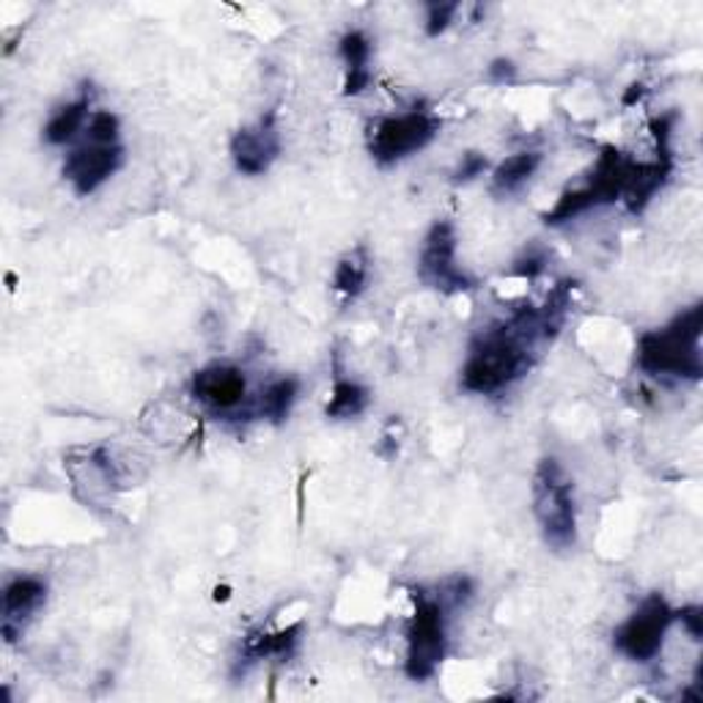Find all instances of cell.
I'll use <instances>...</instances> for the list:
<instances>
[{
    "label": "cell",
    "mask_w": 703,
    "mask_h": 703,
    "mask_svg": "<svg viewBox=\"0 0 703 703\" xmlns=\"http://www.w3.org/2000/svg\"><path fill=\"white\" fill-rule=\"evenodd\" d=\"M703 308L693 306L679 314L662 330L643 333L637 341V368L652 377L699 379L701 366Z\"/></svg>",
    "instance_id": "6da1fadb"
},
{
    "label": "cell",
    "mask_w": 703,
    "mask_h": 703,
    "mask_svg": "<svg viewBox=\"0 0 703 703\" xmlns=\"http://www.w3.org/2000/svg\"><path fill=\"white\" fill-rule=\"evenodd\" d=\"M533 514L544 542L553 549H570L577 542V503L574 482L558 459L547 456L533 473Z\"/></svg>",
    "instance_id": "7a4b0ae2"
},
{
    "label": "cell",
    "mask_w": 703,
    "mask_h": 703,
    "mask_svg": "<svg viewBox=\"0 0 703 703\" xmlns=\"http://www.w3.org/2000/svg\"><path fill=\"white\" fill-rule=\"evenodd\" d=\"M632 171H635V160H630V157H626L624 151L615 149V146H605V151H602L600 160H596V168L594 174L588 176V181H585L583 187H577V190H566L564 196L555 201V207L544 215V220H547L549 226H555V222L580 218V215H585L588 209L602 207V204L618 201V198L624 196L626 185H630Z\"/></svg>",
    "instance_id": "3957f363"
},
{
    "label": "cell",
    "mask_w": 703,
    "mask_h": 703,
    "mask_svg": "<svg viewBox=\"0 0 703 703\" xmlns=\"http://www.w3.org/2000/svg\"><path fill=\"white\" fill-rule=\"evenodd\" d=\"M443 121L429 110H409L402 116H385L368 132V151L379 166H394L424 151L437 138Z\"/></svg>",
    "instance_id": "277c9868"
},
{
    "label": "cell",
    "mask_w": 703,
    "mask_h": 703,
    "mask_svg": "<svg viewBox=\"0 0 703 703\" xmlns=\"http://www.w3.org/2000/svg\"><path fill=\"white\" fill-rule=\"evenodd\" d=\"M448 652L445 637V605L432 596H415L413 624L407 632V676L413 682H426L437 673L439 662Z\"/></svg>",
    "instance_id": "5b68a950"
},
{
    "label": "cell",
    "mask_w": 703,
    "mask_h": 703,
    "mask_svg": "<svg viewBox=\"0 0 703 703\" xmlns=\"http://www.w3.org/2000/svg\"><path fill=\"white\" fill-rule=\"evenodd\" d=\"M676 621V611L660 594L648 596L624 624L615 630V652L632 662H652L662 652L667 630Z\"/></svg>",
    "instance_id": "8992f818"
},
{
    "label": "cell",
    "mask_w": 703,
    "mask_h": 703,
    "mask_svg": "<svg viewBox=\"0 0 703 703\" xmlns=\"http://www.w3.org/2000/svg\"><path fill=\"white\" fill-rule=\"evenodd\" d=\"M418 278L429 289L443 291V295H459V291L473 289V278L456 261V228L454 222L439 220L429 228L420 248Z\"/></svg>",
    "instance_id": "52a82bcc"
},
{
    "label": "cell",
    "mask_w": 703,
    "mask_h": 703,
    "mask_svg": "<svg viewBox=\"0 0 703 703\" xmlns=\"http://www.w3.org/2000/svg\"><path fill=\"white\" fill-rule=\"evenodd\" d=\"M121 166H125V146H105L86 140L83 146H78V149L67 155L63 176H67V181L75 187L78 196H91V192L99 190V187L119 171Z\"/></svg>",
    "instance_id": "ba28073f"
},
{
    "label": "cell",
    "mask_w": 703,
    "mask_h": 703,
    "mask_svg": "<svg viewBox=\"0 0 703 703\" xmlns=\"http://www.w3.org/2000/svg\"><path fill=\"white\" fill-rule=\"evenodd\" d=\"M280 155V135L275 127V113H267L259 125L242 127L231 138V157L237 171L245 176H261L269 171Z\"/></svg>",
    "instance_id": "9c48e42d"
},
{
    "label": "cell",
    "mask_w": 703,
    "mask_h": 703,
    "mask_svg": "<svg viewBox=\"0 0 703 703\" xmlns=\"http://www.w3.org/2000/svg\"><path fill=\"white\" fill-rule=\"evenodd\" d=\"M190 390L204 407L215 409V413H231L245 402L248 379H245L242 368L228 366V363H212V366L192 374Z\"/></svg>",
    "instance_id": "30bf717a"
},
{
    "label": "cell",
    "mask_w": 703,
    "mask_h": 703,
    "mask_svg": "<svg viewBox=\"0 0 703 703\" xmlns=\"http://www.w3.org/2000/svg\"><path fill=\"white\" fill-rule=\"evenodd\" d=\"M47 600V585L44 580L31 577V574H22L14 577L3 591V637L6 643H14L22 635V626L31 618Z\"/></svg>",
    "instance_id": "8fae6325"
},
{
    "label": "cell",
    "mask_w": 703,
    "mask_h": 703,
    "mask_svg": "<svg viewBox=\"0 0 703 703\" xmlns=\"http://www.w3.org/2000/svg\"><path fill=\"white\" fill-rule=\"evenodd\" d=\"M338 52L344 58V93L347 97H357L372 83V72H368V61H372V39L363 31H349L344 33Z\"/></svg>",
    "instance_id": "7c38bea8"
},
{
    "label": "cell",
    "mask_w": 703,
    "mask_h": 703,
    "mask_svg": "<svg viewBox=\"0 0 703 703\" xmlns=\"http://www.w3.org/2000/svg\"><path fill=\"white\" fill-rule=\"evenodd\" d=\"M91 97L83 93L80 99L75 102L63 105L58 108L56 113L50 116V121L44 125V140L50 146H63V143H72L78 138V132L88 127V119H91Z\"/></svg>",
    "instance_id": "4fadbf2b"
},
{
    "label": "cell",
    "mask_w": 703,
    "mask_h": 703,
    "mask_svg": "<svg viewBox=\"0 0 703 703\" xmlns=\"http://www.w3.org/2000/svg\"><path fill=\"white\" fill-rule=\"evenodd\" d=\"M542 166V155L538 151H519V155L506 157L501 166L492 171V190L497 196H512L519 187H525L531 181V176Z\"/></svg>",
    "instance_id": "5bb4252c"
},
{
    "label": "cell",
    "mask_w": 703,
    "mask_h": 703,
    "mask_svg": "<svg viewBox=\"0 0 703 703\" xmlns=\"http://www.w3.org/2000/svg\"><path fill=\"white\" fill-rule=\"evenodd\" d=\"M303 635V624H291L286 630L267 632V635H254L245 641L242 657L245 662H259V660H286L297 648Z\"/></svg>",
    "instance_id": "9a60e30c"
},
{
    "label": "cell",
    "mask_w": 703,
    "mask_h": 703,
    "mask_svg": "<svg viewBox=\"0 0 703 703\" xmlns=\"http://www.w3.org/2000/svg\"><path fill=\"white\" fill-rule=\"evenodd\" d=\"M368 264L372 261H368V250L363 245L349 250L333 273V291L341 295L344 300H357L368 284Z\"/></svg>",
    "instance_id": "2e32d148"
},
{
    "label": "cell",
    "mask_w": 703,
    "mask_h": 703,
    "mask_svg": "<svg viewBox=\"0 0 703 703\" xmlns=\"http://www.w3.org/2000/svg\"><path fill=\"white\" fill-rule=\"evenodd\" d=\"M300 396V379L280 377L269 383L259 396V415L269 424H284Z\"/></svg>",
    "instance_id": "e0dca14e"
},
{
    "label": "cell",
    "mask_w": 703,
    "mask_h": 703,
    "mask_svg": "<svg viewBox=\"0 0 703 703\" xmlns=\"http://www.w3.org/2000/svg\"><path fill=\"white\" fill-rule=\"evenodd\" d=\"M368 402H372V396H368V390L363 388V385L352 383V379H336L325 413H327V418L349 420L366 413Z\"/></svg>",
    "instance_id": "ac0fdd59"
},
{
    "label": "cell",
    "mask_w": 703,
    "mask_h": 703,
    "mask_svg": "<svg viewBox=\"0 0 703 703\" xmlns=\"http://www.w3.org/2000/svg\"><path fill=\"white\" fill-rule=\"evenodd\" d=\"M86 135L91 143H105V146L119 143V135H121L119 116L110 113V110H93L91 119H88Z\"/></svg>",
    "instance_id": "d6986e66"
},
{
    "label": "cell",
    "mask_w": 703,
    "mask_h": 703,
    "mask_svg": "<svg viewBox=\"0 0 703 703\" xmlns=\"http://www.w3.org/2000/svg\"><path fill=\"white\" fill-rule=\"evenodd\" d=\"M456 14H459V3H429L426 6V33L439 37L443 31H448Z\"/></svg>",
    "instance_id": "ffe728a7"
},
{
    "label": "cell",
    "mask_w": 703,
    "mask_h": 703,
    "mask_svg": "<svg viewBox=\"0 0 703 703\" xmlns=\"http://www.w3.org/2000/svg\"><path fill=\"white\" fill-rule=\"evenodd\" d=\"M486 168H489V162H486L484 155H478V151H467V155H462V162H459V168H456L454 181H473L476 176H482Z\"/></svg>",
    "instance_id": "44dd1931"
},
{
    "label": "cell",
    "mask_w": 703,
    "mask_h": 703,
    "mask_svg": "<svg viewBox=\"0 0 703 703\" xmlns=\"http://www.w3.org/2000/svg\"><path fill=\"white\" fill-rule=\"evenodd\" d=\"M676 621H682L684 626H687L690 637L693 641H701L703 635V611L699 605H690V607H682V611H676Z\"/></svg>",
    "instance_id": "7402d4cb"
},
{
    "label": "cell",
    "mask_w": 703,
    "mask_h": 703,
    "mask_svg": "<svg viewBox=\"0 0 703 703\" xmlns=\"http://www.w3.org/2000/svg\"><path fill=\"white\" fill-rule=\"evenodd\" d=\"M514 75H517V67L508 58H497L489 67V80H495V83H508V80H514Z\"/></svg>",
    "instance_id": "603a6c76"
},
{
    "label": "cell",
    "mask_w": 703,
    "mask_h": 703,
    "mask_svg": "<svg viewBox=\"0 0 703 703\" xmlns=\"http://www.w3.org/2000/svg\"><path fill=\"white\" fill-rule=\"evenodd\" d=\"M231 600V588H228V585H218V588H215V602H228Z\"/></svg>",
    "instance_id": "cb8c5ba5"
},
{
    "label": "cell",
    "mask_w": 703,
    "mask_h": 703,
    "mask_svg": "<svg viewBox=\"0 0 703 703\" xmlns=\"http://www.w3.org/2000/svg\"><path fill=\"white\" fill-rule=\"evenodd\" d=\"M641 93H643V86H632V91L626 93L624 102H626V105H632V102H635V99H641Z\"/></svg>",
    "instance_id": "d4e9b609"
}]
</instances>
